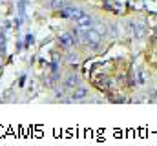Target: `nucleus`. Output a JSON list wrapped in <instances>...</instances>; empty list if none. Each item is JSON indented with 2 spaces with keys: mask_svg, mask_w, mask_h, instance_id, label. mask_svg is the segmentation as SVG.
I'll return each mask as SVG.
<instances>
[{
  "mask_svg": "<svg viewBox=\"0 0 157 146\" xmlns=\"http://www.w3.org/2000/svg\"><path fill=\"white\" fill-rule=\"evenodd\" d=\"M80 38H82V42H86L88 46H93V48H97L101 44V33L93 28L80 29Z\"/></svg>",
  "mask_w": 157,
  "mask_h": 146,
  "instance_id": "nucleus-1",
  "label": "nucleus"
},
{
  "mask_svg": "<svg viewBox=\"0 0 157 146\" xmlns=\"http://www.w3.org/2000/svg\"><path fill=\"white\" fill-rule=\"evenodd\" d=\"M80 15H82V9H78V7H64V9H60V17H64V18L77 20Z\"/></svg>",
  "mask_w": 157,
  "mask_h": 146,
  "instance_id": "nucleus-2",
  "label": "nucleus"
},
{
  "mask_svg": "<svg viewBox=\"0 0 157 146\" xmlns=\"http://www.w3.org/2000/svg\"><path fill=\"white\" fill-rule=\"evenodd\" d=\"M75 22H77V26L80 28V29H88V28H91V26H93V18H91L90 15H86V13H82Z\"/></svg>",
  "mask_w": 157,
  "mask_h": 146,
  "instance_id": "nucleus-3",
  "label": "nucleus"
},
{
  "mask_svg": "<svg viewBox=\"0 0 157 146\" xmlns=\"http://www.w3.org/2000/svg\"><path fill=\"white\" fill-rule=\"evenodd\" d=\"M128 28H130V33L133 36H137V38L144 36V33H146V29H144V26H143L141 22H137V24H128Z\"/></svg>",
  "mask_w": 157,
  "mask_h": 146,
  "instance_id": "nucleus-4",
  "label": "nucleus"
},
{
  "mask_svg": "<svg viewBox=\"0 0 157 146\" xmlns=\"http://www.w3.org/2000/svg\"><path fill=\"white\" fill-rule=\"evenodd\" d=\"M59 40H60V44H62L64 48H70V46H73V44H75V38H73L71 33H62Z\"/></svg>",
  "mask_w": 157,
  "mask_h": 146,
  "instance_id": "nucleus-5",
  "label": "nucleus"
},
{
  "mask_svg": "<svg viewBox=\"0 0 157 146\" xmlns=\"http://www.w3.org/2000/svg\"><path fill=\"white\" fill-rule=\"evenodd\" d=\"M66 2H68V0H51V7L60 11V9H64V7H66Z\"/></svg>",
  "mask_w": 157,
  "mask_h": 146,
  "instance_id": "nucleus-6",
  "label": "nucleus"
},
{
  "mask_svg": "<svg viewBox=\"0 0 157 146\" xmlns=\"http://www.w3.org/2000/svg\"><path fill=\"white\" fill-rule=\"evenodd\" d=\"M78 84V77L77 75H70L68 79H66V86H70V88H75Z\"/></svg>",
  "mask_w": 157,
  "mask_h": 146,
  "instance_id": "nucleus-7",
  "label": "nucleus"
},
{
  "mask_svg": "<svg viewBox=\"0 0 157 146\" xmlns=\"http://www.w3.org/2000/svg\"><path fill=\"white\" fill-rule=\"evenodd\" d=\"M88 95V91H86V88H77L75 91H73V99L77 101V99H82V97H86Z\"/></svg>",
  "mask_w": 157,
  "mask_h": 146,
  "instance_id": "nucleus-8",
  "label": "nucleus"
},
{
  "mask_svg": "<svg viewBox=\"0 0 157 146\" xmlns=\"http://www.w3.org/2000/svg\"><path fill=\"white\" fill-rule=\"evenodd\" d=\"M0 48H2V49L6 48V38H4V35H0Z\"/></svg>",
  "mask_w": 157,
  "mask_h": 146,
  "instance_id": "nucleus-9",
  "label": "nucleus"
}]
</instances>
